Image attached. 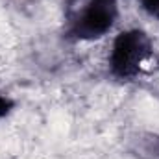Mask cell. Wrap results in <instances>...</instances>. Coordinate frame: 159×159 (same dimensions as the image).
I'll return each instance as SVG.
<instances>
[{
    "instance_id": "6da1fadb",
    "label": "cell",
    "mask_w": 159,
    "mask_h": 159,
    "mask_svg": "<svg viewBox=\"0 0 159 159\" xmlns=\"http://www.w3.org/2000/svg\"><path fill=\"white\" fill-rule=\"evenodd\" d=\"M119 13L117 0H65L63 37L72 43L102 39L115 28Z\"/></svg>"
},
{
    "instance_id": "7a4b0ae2",
    "label": "cell",
    "mask_w": 159,
    "mask_h": 159,
    "mask_svg": "<svg viewBox=\"0 0 159 159\" xmlns=\"http://www.w3.org/2000/svg\"><path fill=\"white\" fill-rule=\"evenodd\" d=\"M152 37L141 28H128L115 35L107 54V72L119 81L135 80L154 57Z\"/></svg>"
},
{
    "instance_id": "3957f363",
    "label": "cell",
    "mask_w": 159,
    "mask_h": 159,
    "mask_svg": "<svg viewBox=\"0 0 159 159\" xmlns=\"http://www.w3.org/2000/svg\"><path fill=\"white\" fill-rule=\"evenodd\" d=\"M126 150L135 159H159V133L139 131L126 141Z\"/></svg>"
},
{
    "instance_id": "277c9868",
    "label": "cell",
    "mask_w": 159,
    "mask_h": 159,
    "mask_svg": "<svg viewBox=\"0 0 159 159\" xmlns=\"http://www.w3.org/2000/svg\"><path fill=\"white\" fill-rule=\"evenodd\" d=\"M15 106H17V102L11 96H7L6 93H0V119H6L7 115H11Z\"/></svg>"
},
{
    "instance_id": "5b68a950",
    "label": "cell",
    "mask_w": 159,
    "mask_h": 159,
    "mask_svg": "<svg viewBox=\"0 0 159 159\" xmlns=\"http://www.w3.org/2000/svg\"><path fill=\"white\" fill-rule=\"evenodd\" d=\"M143 11H146L150 17L159 20V0H135Z\"/></svg>"
}]
</instances>
